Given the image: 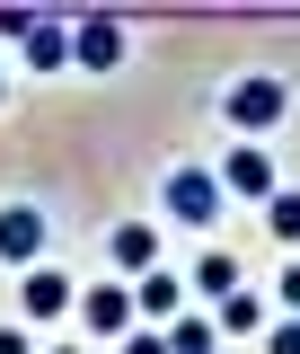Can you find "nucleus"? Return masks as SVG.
<instances>
[{
    "mask_svg": "<svg viewBox=\"0 0 300 354\" xmlns=\"http://www.w3.org/2000/svg\"><path fill=\"white\" fill-rule=\"evenodd\" d=\"M221 115H230V133H239V142H257V133H274L283 115H292V88L274 80V71H248V80H230Z\"/></svg>",
    "mask_w": 300,
    "mask_h": 354,
    "instance_id": "1",
    "label": "nucleus"
},
{
    "mask_svg": "<svg viewBox=\"0 0 300 354\" xmlns=\"http://www.w3.org/2000/svg\"><path fill=\"white\" fill-rule=\"evenodd\" d=\"M159 204H168V221H186V230H212L221 221V169H168L159 177Z\"/></svg>",
    "mask_w": 300,
    "mask_h": 354,
    "instance_id": "2",
    "label": "nucleus"
},
{
    "mask_svg": "<svg viewBox=\"0 0 300 354\" xmlns=\"http://www.w3.org/2000/svg\"><path fill=\"white\" fill-rule=\"evenodd\" d=\"M221 195H239V204H274V195H283V169L265 160L257 142H230V160H221Z\"/></svg>",
    "mask_w": 300,
    "mask_h": 354,
    "instance_id": "3",
    "label": "nucleus"
},
{
    "mask_svg": "<svg viewBox=\"0 0 300 354\" xmlns=\"http://www.w3.org/2000/svg\"><path fill=\"white\" fill-rule=\"evenodd\" d=\"M71 62H80V71H115V62H124V18H106V9L71 18Z\"/></svg>",
    "mask_w": 300,
    "mask_h": 354,
    "instance_id": "4",
    "label": "nucleus"
},
{
    "mask_svg": "<svg viewBox=\"0 0 300 354\" xmlns=\"http://www.w3.org/2000/svg\"><path fill=\"white\" fill-rule=\"evenodd\" d=\"M106 257H115V274H132V283L159 274V257H168V248H159V221H115V230H106Z\"/></svg>",
    "mask_w": 300,
    "mask_h": 354,
    "instance_id": "5",
    "label": "nucleus"
},
{
    "mask_svg": "<svg viewBox=\"0 0 300 354\" xmlns=\"http://www.w3.org/2000/svg\"><path fill=\"white\" fill-rule=\"evenodd\" d=\"M80 292H71V274H53V266H27L18 274V319H71Z\"/></svg>",
    "mask_w": 300,
    "mask_h": 354,
    "instance_id": "6",
    "label": "nucleus"
},
{
    "mask_svg": "<svg viewBox=\"0 0 300 354\" xmlns=\"http://www.w3.org/2000/svg\"><path fill=\"white\" fill-rule=\"evenodd\" d=\"M80 319L97 328V337H115V346H124L132 328H141V310H132V283H88V292H80Z\"/></svg>",
    "mask_w": 300,
    "mask_h": 354,
    "instance_id": "7",
    "label": "nucleus"
},
{
    "mask_svg": "<svg viewBox=\"0 0 300 354\" xmlns=\"http://www.w3.org/2000/svg\"><path fill=\"white\" fill-rule=\"evenodd\" d=\"M0 266H44V213L36 204H0Z\"/></svg>",
    "mask_w": 300,
    "mask_h": 354,
    "instance_id": "8",
    "label": "nucleus"
},
{
    "mask_svg": "<svg viewBox=\"0 0 300 354\" xmlns=\"http://www.w3.org/2000/svg\"><path fill=\"white\" fill-rule=\"evenodd\" d=\"M132 310H141V319H159V328H168V319H186V274H177V266L141 274V283H132Z\"/></svg>",
    "mask_w": 300,
    "mask_h": 354,
    "instance_id": "9",
    "label": "nucleus"
},
{
    "mask_svg": "<svg viewBox=\"0 0 300 354\" xmlns=\"http://www.w3.org/2000/svg\"><path fill=\"white\" fill-rule=\"evenodd\" d=\"M212 328H221V337H265V328H274V310H265V292L239 283L230 301H212Z\"/></svg>",
    "mask_w": 300,
    "mask_h": 354,
    "instance_id": "10",
    "label": "nucleus"
},
{
    "mask_svg": "<svg viewBox=\"0 0 300 354\" xmlns=\"http://www.w3.org/2000/svg\"><path fill=\"white\" fill-rule=\"evenodd\" d=\"M18 53H27V71H62V62H71V27H62V18H36Z\"/></svg>",
    "mask_w": 300,
    "mask_h": 354,
    "instance_id": "11",
    "label": "nucleus"
},
{
    "mask_svg": "<svg viewBox=\"0 0 300 354\" xmlns=\"http://www.w3.org/2000/svg\"><path fill=\"white\" fill-rule=\"evenodd\" d=\"M186 283H194V292H212V301H230V292H239V257H230V248H203Z\"/></svg>",
    "mask_w": 300,
    "mask_h": 354,
    "instance_id": "12",
    "label": "nucleus"
},
{
    "mask_svg": "<svg viewBox=\"0 0 300 354\" xmlns=\"http://www.w3.org/2000/svg\"><path fill=\"white\" fill-rule=\"evenodd\" d=\"M168 354H221V328L212 319H168Z\"/></svg>",
    "mask_w": 300,
    "mask_h": 354,
    "instance_id": "13",
    "label": "nucleus"
},
{
    "mask_svg": "<svg viewBox=\"0 0 300 354\" xmlns=\"http://www.w3.org/2000/svg\"><path fill=\"white\" fill-rule=\"evenodd\" d=\"M265 230H274L283 248H300V186H283V195L265 204Z\"/></svg>",
    "mask_w": 300,
    "mask_h": 354,
    "instance_id": "14",
    "label": "nucleus"
},
{
    "mask_svg": "<svg viewBox=\"0 0 300 354\" xmlns=\"http://www.w3.org/2000/svg\"><path fill=\"white\" fill-rule=\"evenodd\" d=\"M265 354H300V319H274L265 328Z\"/></svg>",
    "mask_w": 300,
    "mask_h": 354,
    "instance_id": "15",
    "label": "nucleus"
},
{
    "mask_svg": "<svg viewBox=\"0 0 300 354\" xmlns=\"http://www.w3.org/2000/svg\"><path fill=\"white\" fill-rule=\"evenodd\" d=\"M274 301H283V319H300V257L283 266V283H274Z\"/></svg>",
    "mask_w": 300,
    "mask_h": 354,
    "instance_id": "16",
    "label": "nucleus"
},
{
    "mask_svg": "<svg viewBox=\"0 0 300 354\" xmlns=\"http://www.w3.org/2000/svg\"><path fill=\"white\" fill-rule=\"evenodd\" d=\"M36 18H44V9H0V36H9V44H27V27H36Z\"/></svg>",
    "mask_w": 300,
    "mask_h": 354,
    "instance_id": "17",
    "label": "nucleus"
},
{
    "mask_svg": "<svg viewBox=\"0 0 300 354\" xmlns=\"http://www.w3.org/2000/svg\"><path fill=\"white\" fill-rule=\"evenodd\" d=\"M124 354H168V328H132V337H124Z\"/></svg>",
    "mask_w": 300,
    "mask_h": 354,
    "instance_id": "18",
    "label": "nucleus"
},
{
    "mask_svg": "<svg viewBox=\"0 0 300 354\" xmlns=\"http://www.w3.org/2000/svg\"><path fill=\"white\" fill-rule=\"evenodd\" d=\"M0 354H36V346H27V328H9V319H0Z\"/></svg>",
    "mask_w": 300,
    "mask_h": 354,
    "instance_id": "19",
    "label": "nucleus"
},
{
    "mask_svg": "<svg viewBox=\"0 0 300 354\" xmlns=\"http://www.w3.org/2000/svg\"><path fill=\"white\" fill-rule=\"evenodd\" d=\"M53 354H80V346H53Z\"/></svg>",
    "mask_w": 300,
    "mask_h": 354,
    "instance_id": "20",
    "label": "nucleus"
},
{
    "mask_svg": "<svg viewBox=\"0 0 300 354\" xmlns=\"http://www.w3.org/2000/svg\"><path fill=\"white\" fill-rule=\"evenodd\" d=\"M0 97H9V80H0Z\"/></svg>",
    "mask_w": 300,
    "mask_h": 354,
    "instance_id": "21",
    "label": "nucleus"
}]
</instances>
